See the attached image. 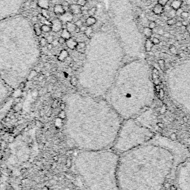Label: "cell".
Returning a JSON list of instances; mask_svg holds the SVG:
<instances>
[{"instance_id":"1","label":"cell","mask_w":190,"mask_h":190,"mask_svg":"<svg viewBox=\"0 0 190 190\" xmlns=\"http://www.w3.org/2000/svg\"><path fill=\"white\" fill-rule=\"evenodd\" d=\"M189 156L180 144L155 135L148 143L120 155L119 190H161L173 170Z\"/></svg>"},{"instance_id":"2","label":"cell","mask_w":190,"mask_h":190,"mask_svg":"<svg viewBox=\"0 0 190 190\" xmlns=\"http://www.w3.org/2000/svg\"><path fill=\"white\" fill-rule=\"evenodd\" d=\"M71 140L84 151L111 149L123 119L101 97L75 94L69 97Z\"/></svg>"},{"instance_id":"3","label":"cell","mask_w":190,"mask_h":190,"mask_svg":"<svg viewBox=\"0 0 190 190\" xmlns=\"http://www.w3.org/2000/svg\"><path fill=\"white\" fill-rule=\"evenodd\" d=\"M106 97L123 120L135 117L146 111L154 100L150 74L143 67L128 68L115 77Z\"/></svg>"},{"instance_id":"4","label":"cell","mask_w":190,"mask_h":190,"mask_svg":"<svg viewBox=\"0 0 190 190\" xmlns=\"http://www.w3.org/2000/svg\"><path fill=\"white\" fill-rule=\"evenodd\" d=\"M119 157L111 149L84 151L78 155L76 168L88 190H119Z\"/></svg>"},{"instance_id":"5","label":"cell","mask_w":190,"mask_h":190,"mask_svg":"<svg viewBox=\"0 0 190 190\" xmlns=\"http://www.w3.org/2000/svg\"><path fill=\"white\" fill-rule=\"evenodd\" d=\"M155 135L151 128L134 117L126 119L123 120L111 149L121 155L148 143Z\"/></svg>"},{"instance_id":"6","label":"cell","mask_w":190,"mask_h":190,"mask_svg":"<svg viewBox=\"0 0 190 190\" xmlns=\"http://www.w3.org/2000/svg\"><path fill=\"white\" fill-rule=\"evenodd\" d=\"M167 87L173 102L190 115V68H182L171 73Z\"/></svg>"},{"instance_id":"7","label":"cell","mask_w":190,"mask_h":190,"mask_svg":"<svg viewBox=\"0 0 190 190\" xmlns=\"http://www.w3.org/2000/svg\"><path fill=\"white\" fill-rule=\"evenodd\" d=\"M177 182L180 190H190V159L180 163L176 168Z\"/></svg>"},{"instance_id":"8","label":"cell","mask_w":190,"mask_h":190,"mask_svg":"<svg viewBox=\"0 0 190 190\" xmlns=\"http://www.w3.org/2000/svg\"><path fill=\"white\" fill-rule=\"evenodd\" d=\"M63 28V23L59 19H54L51 22V31L55 33L61 31Z\"/></svg>"},{"instance_id":"9","label":"cell","mask_w":190,"mask_h":190,"mask_svg":"<svg viewBox=\"0 0 190 190\" xmlns=\"http://www.w3.org/2000/svg\"><path fill=\"white\" fill-rule=\"evenodd\" d=\"M74 18V15L71 13L66 11L63 14H62L61 16H59V20L62 22V23H67V22H70L73 20Z\"/></svg>"},{"instance_id":"10","label":"cell","mask_w":190,"mask_h":190,"mask_svg":"<svg viewBox=\"0 0 190 190\" xmlns=\"http://www.w3.org/2000/svg\"><path fill=\"white\" fill-rule=\"evenodd\" d=\"M69 11L73 15H77L82 13V7L77 4H72L69 5Z\"/></svg>"},{"instance_id":"11","label":"cell","mask_w":190,"mask_h":190,"mask_svg":"<svg viewBox=\"0 0 190 190\" xmlns=\"http://www.w3.org/2000/svg\"><path fill=\"white\" fill-rule=\"evenodd\" d=\"M65 43H66L67 47L69 48L71 50L76 49V47H77V42L75 40L72 39V38H70L69 40H67L65 41Z\"/></svg>"},{"instance_id":"12","label":"cell","mask_w":190,"mask_h":190,"mask_svg":"<svg viewBox=\"0 0 190 190\" xmlns=\"http://www.w3.org/2000/svg\"><path fill=\"white\" fill-rule=\"evenodd\" d=\"M54 12L55 14L58 15V16H61L65 11L62 5H56L54 7Z\"/></svg>"},{"instance_id":"13","label":"cell","mask_w":190,"mask_h":190,"mask_svg":"<svg viewBox=\"0 0 190 190\" xmlns=\"http://www.w3.org/2000/svg\"><path fill=\"white\" fill-rule=\"evenodd\" d=\"M182 3H183V2H182L181 0H174V1L172 2L170 7L174 11H177L178 9H179L181 7Z\"/></svg>"},{"instance_id":"14","label":"cell","mask_w":190,"mask_h":190,"mask_svg":"<svg viewBox=\"0 0 190 190\" xmlns=\"http://www.w3.org/2000/svg\"><path fill=\"white\" fill-rule=\"evenodd\" d=\"M38 6L42 9H49V0H38Z\"/></svg>"},{"instance_id":"15","label":"cell","mask_w":190,"mask_h":190,"mask_svg":"<svg viewBox=\"0 0 190 190\" xmlns=\"http://www.w3.org/2000/svg\"><path fill=\"white\" fill-rule=\"evenodd\" d=\"M163 11H164L163 7L161 5H159V4H156L152 9V12L156 15H161L163 13Z\"/></svg>"},{"instance_id":"16","label":"cell","mask_w":190,"mask_h":190,"mask_svg":"<svg viewBox=\"0 0 190 190\" xmlns=\"http://www.w3.org/2000/svg\"><path fill=\"white\" fill-rule=\"evenodd\" d=\"M96 22H97V19H96L95 17H88L86 19L85 23H86V25L87 27H92V26H93L94 25L96 24Z\"/></svg>"},{"instance_id":"17","label":"cell","mask_w":190,"mask_h":190,"mask_svg":"<svg viewBox=\"0 0 190 190\" xmlns=\"http://www.w3.org/2000/svg\"><path fill=\"white\" fill-rule=\"evenodd\" d=\"M153 43L150 39H147L145 42V50L147 52H150L151 49L153 48Z\"/></svg>"},{"instance_id":"18","label":"cell","mask_w":190,"mask_h":190,"mask_svg":"<svg viewBox=\"0 0 190 190\" xmlns=\"http://www.w3.org/2000/svg\"><path fill=\"white\" fill-rule=\"evenodd\" d=\"M86 48V44L84 42H77V45L76 47V49L79 52L83 53Z\"/></svg>"},{"instance_id":"19","label":"cell","mask_w":190,"mask_h":190,"mask_svg":"<svg viewBox=\"0 0 190 190\" xmlns=\"http://www.w3.org/2000/svg\"><path fill=\"white\" fill-rule=\"evenodd\" d=\"M61 37H63V39H65V40H69L70 39V38L71 37V33L68 31L66 28H64V29L62 30Z\"/></svg>"},{"instance_id":"20","label":"cell","mask_w":190,"mask_h":190,"mask_svg":"<svg viewBox=\"0 0 190 190\" xmlns=\"http://www.w3.org/2000/svg\"><path fill=\"white\" fill-rule=\"evenodd\" d=\"M76 28H77V26L75 25L74 23H72L71 22H67V23H66V29H67L68 31H69L71 34L75 32V29H76Z\"/></svg>"},{"instance_id":"21","label":"cell","mask_w":190,"mask_h":190,"mask_svg":"<svg viewBox=\"0 0 190 190\" xmlns=\"http://www.w3.org/2000/svg\"><path fill=\"white\" fill-rule=\"evenodd\" d=\"M143 33L147 39H150V37L152 35V30L150 29L149 27L148 28H144L143 30Z\"/></svg>"},{"instance_id":"22","label":"cell","mask_w":190,"mask_h":190,"mask_svg":"<svg viewBox=\"0 0 190 190\" xmlns=\"http://www.w3.org/2000/svg\"><path fill=\"white\" fill-rule=\"evenodd\" d=\"M68 57V51L65 50H63L61 52H60V54L58 57V59H59V60H60V61H64Z\"/></svg>"},{"instance_id":"23","label":"cell","mask_w":190,"mask_h":190,"mask_svg":"<svg viewBox=\"0 0 190 190\" xmlns=\"http://www.w3.org/2000/svg\"><path fill=\"white\" fill-rule=\"evenodd\" d=\"M84 33H85L86 36L90 37L93 34V28L92 27H87L86 29V31H84Z\"/></svg>"},{"instance_id":"24","label":"cell","mask_w":190,"mask_h":190,"mask_svg":"<svg viewBox=\"0 0 190 190\" xmlns=\"http://www.w3.org/2000/svg\"><path fill=\"white\" fill-rule=\"evenodd\" d=\"M41 13L46 19H48L49 18H51L50 17V14H49V11L48 9H42Z\"/></svg>"},{"instance_id":"25","label":"cell","mask_w":190,"mask_h":190,"mask_svg":"<svg viewBox=\"0 0 190 190\" xmlns=\"http://www.w3.org/2000/svg\"><path fill=\"white\" fill-rule=\"evenodd\" d=\"M34 30H35V33L37 36H40L42 34V29L41 27L40 26L39 24H36L34 25Z\"/></svg>"},{"instance_id":"26","label":"cell","mask_w":190,"mask_h":190,"mask_svg":"<svg viewBox=\"0 0 190 190\" xmlns=\"http://www.w3.org/2000/svg\"><path fill=\"white\" fill-rule=\"evenodd\" d=\"M42 31H43L44 33H49L51 31V27H50V25H44L41 27Z\"/></svg>"},{"instance_id":"27","label":"cell","mask_w":190,"mask_h":190,"mask_svg":"<svg viewBox=\"0 0 190 190\" xmlns=\"http://www.w3.org/2000/svg\"><path fill=\"white\" fill-rule=\"evenodd\" d=\"M97 12V7H93L92 8H90L88 10V14L89 15V17H94V15Z\"/></svg>"},{"instance_id":"28","label":"cell","mask_w":190,"mask_h":190,"mask_svg":"<svg viewBox=\"0 0 190 190\" xmlns=\"http://www.w3.org/2000/svg\"><path fill=\"white\" fill-rule=\"evenodd\" d=\"M40 45H41L42 47H45V45H47L48 42H47V40H46V39H45V38L42 37L41 39H40Z\"/></svg>"},{"instance_id":"29","label":"cell","mask_w":190,"mask_h":190,"mask_svg":"<svg viewBox=\"0 0 190 190\" xmlns=\"http://www.w3.org/2000/svg\"><path fill=\"white\" fill-rule=\"evenodd\" d=\"M175 22H176V21H175V19H174V18L169 19L168 20L166 21L167 25H170V26H172V25H175Z\"/></svg>"},{"instance_id":"30","label":"cell","mask_w":190,"mask_h":190,"mask_svg":"<svg viewBox=\"0 0 190 190\" xmlns=\"http://www.w3.org/2000/svg\"><path fill=\"white\" fill-rule=\"evenodd\" d=\"M46 40L48 42V43H52V42L54 41V36L52 35H49L48 33H47V36H46Z\"/></svg>"},{"instance_id":"31","label":"cell","mask_w":190,"mask_h":190,"mask_svg":"<svg viewBox=\"0 0 190 190\" xmlns=\"http://www.w3.org/2000/svg\"><path fill=\"white\" fill-rule=\"evenodd\" d=\"M169 51H170V52L172 53V54H178L176 47L174 46V45H172V46L169 48Z\"/></svg>"},{"instance_id":"32","label":"cell","mask_w":190,"mask_h":190,"mask_svg":"<svg viewBox=\"0 0 190 190\" xmlns=\"http://www.w3.org/2000/svg\"><path fill=\"white\" fill-rule=\"evenodd\" d=\"M86 3H87V0H77V4L81 7L85 6Z\"/></svg>"},{"instance_id":"33","label":"cell","mask_w":190,"mask_h":190,"mask_svg":"<svg viewBox=\"0 0 190 190\" xmlns=\"http://www.w3.org/2000/svg\"><path fill=\"white\" fill-rule=\"evenodd\" d=\"M168 1H169V0H157V4H159V5H162L163 7H164L165 5H167V3H168Z\"/></svg>"},{"instance_id":"34","label":"cell","mask_w":190,"mask_h":190,"mask_svg":"<svg viewBox=\"0 0 190 190\" xmlns=\"http://www.w3.org/2000/svg\"><path fill=\"white\" fill-rule=\"evenodd\" d=\"M156 22H154V21H151V22H149V28H150V29H154V28H156Z\"/></svg>"},{"instance_id":"35","label":"cell","mask_w":190,"mask_h":190,"mask_svg":"<svg viewBox=\"0 0 190 190\" xmlns=\"http://www.w3.org/2000/svg\"><path fill=\"white\" fill-rule=\"evenodd\" d=\"M189 13L187 11H183L180 14L181 18H183V19H186V18L189 17Z\"/></svg>"},{"instance_id":"36","label":"cell","mask_w":190,"mask_h":190,"mask_svg":"<svg viewBox=\"0 0 190 190\" xmlns=\"http://www.w3.org/2000/svg\"><path fill=\"white\" fill-rule=\"evenodd\" d=\"M36 74H37V72H36L35 70L32 71L31 72V74H30V76H29V77H28V80H31V79H32V78H34V77H36Z\"/></svg>"},{"instance_id":"37","label":"cell","mask_w":190,"mask_h":190,"mask_svg":"<svg viewBox=\"0 0 190 190\" xmlns=\"http://www.w3.org/2000/svg\"><path fill=\"white\" fill-rule=\"evenodd\" d=\"M158 65H160V67H161L162 69H163L164 67H165V62H164V60L163 59H160L159 61H158Z\"/></svg>"},{"instance_id":"38","label":"cell","mask_w":190,"mask_h":190,"mask_svg":"<svg viewBox=\"0 0 190 190\" xmlns=\"http://www.w3.org/2000/svg\"><path fill=\"white\" fill-rule=\"evenodd\" d=\"M151 42H152L153 45H159L160 44V40L158 39V38L157 37H154L152 40H151Z\"/></svg>"},{"instance_id":"39","label":"cell","mask_w":190,"mask_h":190,"mask_svg":"<svg viewBox=\"0 0 190 190\" xmlns=\"http://www.w3.org/2000/svg\"><path fill=\"white\" fill-rule=\"evenodd\" d=\"M75 25L77 26V27H78V28H80L83 24H82V20H80V19H78V20H77L75 22Z\"/></svg>"},{"instance_id":"40","label":"cell","mask_w":190,"mask_h":190,"mask_svg":"<svg viewBox=\"0 0 190 190\" xmlns=\"http://www.w3.org/2000/svg\"><path fill=\"white\" fill-rule=\"evenodd\" d=\"M51 44H52V45H53V47H57L59 43V41H58L57 40H54V41L52 42Z\"/></svg>"},{"instance_id":"41","label":"cell","mask_w":190,"mask_h":190,"mask_svg":"<svg viewBox=\"0 0 190 190\" xmlns=\"http://www.w3.org/2000/svg\"><path fill=\"white\" fill-rule=\"evenodd\" d=\"M58 41H59V44H62V45H63V44L65 43V41H66V40H65V39H63V37H61V36H60V37L59 38V40H58Z\"/></svg>"},{"instance_id":"42","label":"cell","mask_w":190,"mask_h":190,"mask_svg":"<svg viewBox=\"0 0 190 190\" xmlns=\"http://www.w3.org/2000/svg\"><path fill=\"white\" fill-rule=\"evenodd\" d=\"M157 34H158L159 35H161V36L163 35V34H164L163 29V28H160L159 30H157Z\"/></svg>"},{"instance_id":"43","label":"cell","mask_w":190,"mask_h":190,"mask_svg":"<svg viewBox=\"0 0 190 190\" xmlns=\"http://www.w3.org/2000/svg\"><path fill=\"white\" fill-rule=\"evenodd\" d=\"M176 12H175V15H177V16H180V14H181V13L183 12V11L181 10V8H179V9H178L177 11H175Z\"/></svg>"},{"instance_id":"44","label":"cell","mask_w":190,"mask_h":190,"mask_svg":"<svg viewBox=\"0 0 190 190\" xmlns=\"http://www.w3.org/2000/svg\"><path fill=\"white\" fill-rule=\"evenodd\" d=\"M175 25L178 28H181L182 27V22L181 21H177L175 22Z\"/></svg>"},{"instance_id":"45","label":"cell","mask_w":190,"mask_h":190,"mask_svg":"<svg viewBox=\"0 0 190 190\" xmlns=\"http://www.w3.org/2000/svg\"><path fill=\"white\" fill-rule=\"evenodd\" d=\"M86 28H87V26H86V25H82V26L80 28V31H83V32H84V31H86Z\"/></svg>"},{"instance_id":"46","label":"cell","mask_w":190,"mask_h":190,"mask_svg":"<svg viewBox=\"0 0 190 190\" xmlns=\"http://www.w3.org/2000/svg\"><path fill=\"white\" fill-rule=\"evenodd\" d=\"M62 5L63 6V7H69V3H68L67 1H64L63 3H62Z\"/></svg>"},{"instance_id":"47","label":"cell","mask_w":190,"mask_h":190,"mask_svg":"<svg viewBox=\"0 0 190 190\" xmlns=\"http://www.w3.org/2000/svg\"><path fill=\"white\" fill-rule=\"evenodd\" d=\"M31 21L33 22H36L38 21V18H37V16H34L33 17H32V19H31Z\"/></svg>"},{"instance_id":"48","label":"cell","mask_w":190,"mask_h":190,"mask_svg":"<svg viewBox=\"0 0 190 190\" xmlns=\"http://www.w3.org/2000/svg\"><path fill=\"white\" fill-rule=\"evenodd\" d=\"M47 48L48 49V51H51L53 48V45H52L51 43H48V45H47Z\"/></svg>"},{"instance_id":"49","label":"cell","mask_w":190,"mask_h":190,"mask_svg":"<svg viewBox=\"0 0 190 190\" xmlns=\"http://www.w3.org/2000/svg\"><path fill=\"white\" fill-rule=\"evenodd\" d=\"M188 25H189V23H188L186 21H183V22H182V26L187 27Z\"/></svg>"},{"instance_id":"50","label":"cell","mask_w":190,"mask_h":190,"mask_svg":"<svg viewBox=\"0 0 190 190\" xmlns=\"http://www.w3.org/2000/svg\"><path fill=\"white\" fill-rule=\"evenodd\" d=\"M44 67L45 68H48V69H50V68H51V65L49 63H45L44 64Z\"/></svg>"},{"instance_id":"51","label":"cell","mask_w":190,"mask_h":190,"mask_svg":"<svg viewBox=\"0 0 190 190\" xmlns=\"http://www.w3.org/2000/svg\"><path fill=\"white\" fill-rule=\"evenodd\" d=\"M44 77H45V75L44 74L40 75V77H39V78H38V81H42L44 79Z\"/></svg>"},{"instance_id":"52","label":"cell","mask_w":190,"mask_h":190,"mask_svg":"<svg viewBox=\"0 0 190 190\" xmlns=\"http://www.w3.org/2000/svg\"><path fill=\"white\" fill-rule=\"evenodd\" d=\"M31 6L33 7V8H35V7H36V2H33L32 3H31Z\"/></svg>"},{"instance_id":"53","label":"cell","mask_w":190,"mask_h":190,"mask_svg":"<svg viewBox=\"0 0 190 190\" xmlns=\"http://www.w3.org/2000/svg\"><path fill=\"white\" fill-rule=\"evenodd\" d=\"M79 32H80V28L77 27L75 29V33H79Z\"/></svg>"},{"instance_id":"54","label":"cell","mask_w":190,"mask_h":190,"mask_svg":"<svg viewBox=\"0 0 190 190\" xmlns=\"http://www.w3.org/2000/svg\"><path fill=\"white\" fill-rule=\"evenodd\" d=\"M25 83H24V82H22L21 84H20V86H19V87H20V88H23L25 87Z\"/></svg>"},{"instance_id":"55","label":"cell","mask_w":190,"mask_h":190,"mask_svg":"<svg viewBox=\"0 0 190 190\" xmlns=\"http://www.w3.org/2000/svg\"><path fill=\"white\" fill-rule=\"evenodd\" d=\"M185 2L187 5H190V0H185Z\"/></svg>"},{"instance_id":"56","label":"cell","mask_w":190,"mask_h":190,"mask_svg":"<svg viewBox=\"0 0 190 190\" xmlns=\"http://www.w3.org/2000/svg\"><path fill=\"white\" fill-rule=\"evenodd\" d=\"M169 36H170L169 34H163V36L165 37H169Z\"/></svg>"},{"instance_id":"57","label":"cell","mask_w":190,"mask_h":190,"mask_svg":"<svg viewBox=\"0 0 190 190\" xmlns=\"http://www.w3.org/2000/svg\"><path fill=\"white\" fill-rule=\"evenodd\" d=\"M13 138H9V142L11 143V142H13Z\"/></svg>"},{"instance_id":"58","label":"cell","mask_w":190,"mask_h":190,"mask_svg":"<svg viewBox=\"0 0 190 190\" xmlns=\"http://www.w3.org/2000/svg\"><path fill=\"white\" fill-rule=\"evenodd\" d=\"M88 1H93V0H88Z\"/></svg>"},{"instance_id":"59","label":"cell","mask_w":190,"mask_h":190,"mask_svg":"<svg viewBox=\"0 0 190 190\" xmlns=\"http://www.w3.org/2000/svg\"><path fill=\"white\" fill-rule=\"evenodd\" d=\"M146 1H149V0H146Z\"/></svg>"}]
</instances>
